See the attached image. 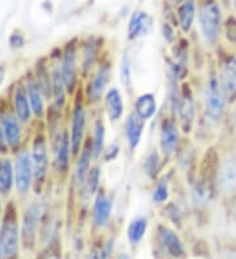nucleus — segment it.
I'll list each match as a JSON object with an SVG mask.
<instances>
[{
  "label": "nucleus",
  "instance_id": "obj_24",
  "mask_svg": "<svg viewBox=\"0 0 236 259\" xmlns=\"http://www.w3.org/2000/svg\"><path fill=\"white\" fill-rule=\"evenodd\" d=\"M157 109L155 96L151 93H145L139 96L136 101V113L138 114L142 119H150L155 115Z\"/></svg>",
  "mask_w": 236,
  "mask_h": 259
},
{
  "label": "nucleus",
  "instance_id": "obj_38",
  "mask_svg": "<svg viewBox=\"0 0 236 259\" xmlns=\"http://www.w3.org/2000/svg\"><path fill=\"white\" fill-rule=\"evenodd\" d=\"M38 259H60V256L58 255V254L55 253V251L50 250V247H49V249H47L46 251H45V253L42 254V255L40 256V258H38Z\"/></svg>",
  "mask_w": 236,
  "mask_h": 259
},
{
  "label": "nucleus",
  "instance_id": "obj_6",
  "mask_svg": "<svg viewBox=\"0 0 236 259\" xmlns=\"http://www.w3.org/2000/svg\"><path fill=\"white\" fill-rule=\"evenodd\" d=\"M0 123L3 127L6 142L8 144L11 153H17L22 146L24 140V126L21 120L17 118L15 111L12 110L10 105H0Z\"/></svg>",
  "mask_w": 236,
  "mask_h": 259
},
{
  "label": "nucleus",
  "instance_id": "obj_43",
  "mask_svg": "<svg viewBox=\"0 0 236 259\" xmlns=\"http://www.w3.org/2000/svg\"><path fill=\"white\" fill-rule=\"evenodd\" d=\"M235 122H236V111H235Z\"/></svg>",
  "mask_w": 236,
  "mask_h": 259
},
{
  "label": "nucleus",
  "instance_id": "obj_7",
  "mask_svg": "<svg viewBox=\"0 0 236 259\" xmlns=\"http://www.w3.org/2000/svg\"><path fill=\"white\" fill-rule=\"evenodd\" d=\"M226 104L227 97L220 79L215 75H210L208 82H206V89H205L206 111L211 118L219 119L226 110Z\"/></svg>",
  "mask_w": 236,
  "mask_h": 259
},
{
  "label": "nucleus",
  "instance_id": "obj_22",
  "mask_svg": "<svg viewBox=\"0 0 236 259\" xmlns=\"http://www.w3.org/2000/svg\"><path fill=\"white\" fill-rule=\"evenodd\" d=\"M33 76H35L36 81H37L38 87L45 95L46 100H50L53 89H51V72L50 67L47 66V63L44 59L38 60V63L36 64V68L33 71Z\"/></svg>",
  "mask_w": 236,
  "mask_h": 259
},
{
  "label": "nucleus",
  "instance_id": "obj_33",
  "mask_svg": "<svg viewBox=\"0 0 236 259\" xmlns=\"http://www.w3.org/2000/svg\"><path fill=\"white\" fill-rule=\"evenodd\" d=\"M146 173L150 176L151 178H154L156 176L157 170H159V156H157L156 152H152L148 155V157L146 158Z\"/></svg>",
  "mask_w": 236,
  "mask_h": 259
},
{
  "label": "nucleus",
  "instance_id": "obj_4",
  "mask_svg": "<svg viewBox=\"0 0 236 259\" xmlns=\"http://www.w3.org/2000/svg\"><path fill=\"white\" fill-rule=\"evenodd\" d=\"M15 164V191L19 196H28L35 190V171L29 147H24L13 157Z\"/></svg>",
  "mask_w": 236,
  "mask_h": 259
},
{
  "label": "nucleus",
  "instance_id": "obj_37",
  "mask_svg": "<svg viewBox=\"0 0 236 259\" xmlns=\"http://www.w3.org/2000/svg\"><path fill=\"white\" fill-rule=\"evenodd\" d=\"M10 44L12 48H21L22 44H24V39H22V37L20 34H12L10 38Z\"/></svg>",
  "mask_w": 236,
  "mask_h": 259
},
{
  "label": "nucleus",
  "instance_id": "obj_15",
  "mask_svg": "<svg viewBox=\"0 0 236 259\" xmlns=\"http://www.w3.org/2000/svg\"><path fill=\"white\" fill-rule=\"evenodd\" d=\"M179 143V128L172 119L164 120L160 131V149L164 156H171Z\"/></svg>",
  "mask_w": 236,
  "mask_h": 259
},
{
  "label": "nucleus",
  "instance_id": "obj_20",
  "mask_svg": "<svg viewBox=\"0 0 236 259\" xmlns=\"http://www.w3.org/2000/svg\"><path fill=\"white\" fill-rule=\"evenodd\" d=\"M220 82L224 89L226 97L233 101L236 98V57H232L227 60L226 66L222 72Z\"/></svg>",
  "mask_w": 236,
  "mask_h": 259
},
{
  "label": "nucleus",
  "instance_id": "obj_28",
  "mask_svg": "<svg viewBox=\"0 0 236 259\" xmlns=\"http://www.w3.org/2000/svg\"><path fill=\"white\" fill-rule=\"evenodd\" d=\"M104 143H105V126L103 120H97L94 123L93 130V139H92V152H93V157L97 158L98 156L103 155L104 152Z\"/></svg>",
  "mask_w": 236,
  "mask_h": 259
},
{
  "label": "nucleus",
  "instance_id": "obj_12",
  "mask_svg": "<svg viewBox=\"0 0 236 259\" xmlns=\"http://www.w3.org/2000/svg\"><path fill=\"white\" fill-rule=\"evenodd\" d=\"M24 84H25L26 93H28V98L29 102H30L33 115H35L36 119L44 120L47 114L46 97H45V95L42 93L41 89H40V87H38L33 73L30 72L26 76V79L24 80Z\"/></svg>",
  "mask_w": 236,
  "mask_h": 259
},
{
  "label": "nucleus",
  "instance_id": "obj_42",
  "mask_svg": "<svg viewBox=\"0 0 236 259\" xmlns=\"http://www.w3.org/2000/svg\"><path fill=\"white\" fill-rule=\"evenodd\" d=\"M233 3H235V7H236V0H233Z\"/></svg>",
  "mask_w": 236,
  "mask_h": 259
},
{
  "label": "nucleus",
  "instance_id": "obj_32",
  "mask_svg": "<svg viewBox=\"0 0 236 259\" xmlns=\"http://www.w3.org/2000/svg\"><path fill=\"white\" fill-rule=\"evenodd\" d=\"M192 196L194 204H204L209 200V189L202 184H195L192 190Z\"/></svg>",
  "mask_w": 236,
  "mask_h": 259
},
{
  "label": "nucleus",
  "instance_id": "obj_11",
  "mask_svg": "<svg viewBox=\"0 0 236 259\" xmlns=\"http://www.w3.org/2000/svg\"><path fill=\"white\" fill-rule=\"evenodd\" d=\"M59 67L67 93L74 92L78 81V57L74 46H67L62 58H59Z\"/></svg>",
  "mask_w": 236,
  "mask_h": 259
},
{
  "label": "nucleus",
  "instance_id": "obj_9",
  "mask_svg": "<svg viewBox=\"0 0 236 259\" xmlns=\"http://www.w3.org/2000/svg\"><path fill=\"white\" fill-rule=\"evenodd\" d=\"M85 127H87V114L82 104H78L71 114V127H70V140L73 155H79L84 140Z\"/></svg>",
  "mask_w": 236,
  "mask_h": 259
},
{
  "label": "nucleus",
  "instance_id": "obj_10",
  "mask_svg": "<svg viewBox=\"0 0 236 259\" xmlns=\"http://www.w3.org/2000/svg\"><path fill=\"white\" fill-rule=\"evenodd\" d=\"M11 108H12V110L15 111L17 118H19L24 124H29L31 122V119L35 118L33 111H31V106L30 102H29L28 93H26L24 80H20V81L16 82V85L15 88H13L12 92Z\"/></svg>",
  "mask_w": 236,
  "mask_h": 259
},
{
  "label": "nucleus",
  "instance_id": "obj_27",
  "mask_svg": "<svg viewBox=\"0 0 236 259\" xmlns=\"http://www.w3.org/2000/svg\"><path fill=\"white\" fill-rule=\"evenodd\" d=\"M194 12H195V7L193 0H186L185 3L180 7L179 21H180V26H181V29H183V32L188 33L189 30H190V28H192L193 21H194Z\"/></svg>",
  "mask_w": 236,
  "mask_h": 259
},
{
  "label": "nucleus",
  "instance_id": "obj_1",
  "mask_svg": "<svg viewBox=\"0 0 236 259\" xmlns=\"http://www.w3.org/2000/svg\"><path fill=\"white\" fill-rule=\"evenodd\" d=\"M21 246L19 213L13 202H10L0 223V259H19Z\"/></svg>",
  "mask_w": 236,
  "mask_h": 259
},
{
  "label": "nucleus",
  "instance_id": "obj_2",
  "mask_svg": "<svg viewBox=\"0 0 236 259\" xmlns=\"http://www.w3.org/2000/svg\"><path fill=\"white\" fill-rule=\"evenodd\" d=\"M47 212L46 202L42 199L28 203L20 216V231H21L22 247L25 250L35 249L40 238L44 218Z\"/></svg>",
  "mask_w": 236,
  "mask_h": 259
},
{
  "label": "nucleus",
  "instance_id": "obj_16",
  "mask_svg": "<svg viewBox=\"0 0 236 259\" xmlns=\"http://www.w3.org/2000/svg\"><path fill=\"white\" fill-rule=\"evenodd\" d=\"M113 209V199L112 196L107 195L104 193H100L93 203V209H92V219L93 223L97 227H103L108 223L112 215Z\"/></svg>",
  "mask_w": 236,
  "mask_h": 259
},
{
  "label": "nucleus",
  "instance_id": "obj_31",
  "mask_svg": "<svg viewBox=\"0 0 236 259\" xmlns=\"http://www.w3.org/2000/svg\"><path fill=\"white\" fill-rule=\"evenodd\" d=\"M120 76L122 85L126 89H130V87H131V62H130V58L127 55H123L122 59H121Z\"/></svg>",
  "mask_w": 236,
  "mask_h": 259
},
{
  "label": "nucleus",
  "instance_id": "obj_34",
  "mask_svg": "<svg viewBox=\"0 0 236 259\" xmlns=\"http://www.w3.org/2000/svg\"><path fill=\"white\" fill-rule=\"evenodd\" d=\"M168 195H170V189H168V185L165 182H160L157 185L156 189L154 190V194H152V200L155 203H163L168 199Z\"/></svg>",
  "mask_w": 236,
  "mask_h": 259
},
{
  "label": "nucleus",
  "instance_id": "obj_21",
  "mask_svg": "<svg viewBox=\"0 0 236 259\" xmlns=\"http://www.w3.org/2000/svg\"><path fill=\"white\" fill-rule=\"evenodd\" d=\"M151 30V19L145 12H136L129 24V39L147 35Z\"/></svg>",
  "mask_w": 236,
  "mask_h": 259
},
{
  "label": "nucleus",
  "instance_id": "obj_41",
  "mask_svg": "<svg viewBox=\"0 0 236 259\" xmlns=\"http://www.w3.org/2000/svg\"><path fill=\"white\" fill-rule=\"evenodd\" d=\"M118 259H130V256L127 255V254H121V255L118 256Z\"/></svg>",
  "mask_w": 236,
  "mask_h": 259
},
{
  "label": "nucleus",
  "instance_id": "obj_35",
  "mask_svg": "<svg viewBox=\"0 0 236 259\" xmlns=\"http://www.w3.org/2000/svg\"><path fill=\"white\" fill-rule=\"evenodd\" d=\"M118 152H120V147H118V144L117 143H114V144H110L109 147H108L107 151H104V157L107 161H112V160H114L116 158V156L118 155Z\"/></svg>",
  "mask_w": 236,
  "mask_h": 259
},
{
  "label": "nucleus",
  "instance_id": "obj_13",
  "mask_svg": "<svg viewBox=\"0 0 236 259\" xmlns=\"http://www.w3.org/2000/svg\"><path fill=\"white\" fill-rule=\"evenodd\" d=\"M15 190V164L10 155H0V195L10 198Z\"/></svg>",
  "mask_w": 236,
  "mask_h": 259
},
{
  "label": "nucleus",
  "instance_id": "obj_14",
  "mask_svg": "<svg viewBox=\"0 0 236 259\" xmlns=\"http://www.w3.org/2000/svg\"><path fill=\"white\" fill-rule=\"evenodd\" d=\"M146 126V120L142 119L137 113H131L125 122V136L131 151L137 148L141 143L143 130Z\"/></svg>",
  "mask_w": 236,
  "mask_h": 259
},
{
  "label": "nucleus",
  "instance_id": "obj_23",
  "mask_svg": "<svg viewBox=\"0 0 236 259\" xmlns=\"http://www.w3.org/2000/svg\"><path fill=\"white\" fill-rule=\"evenodd\" d=\"M122 96L117 88H110L105 96V109L112 120H118L123 114Z\"/></svg>",
  "mask_w": 236,
  "mask_h": 259
},
{
  "label": "nucleus",
  "instance_id": "obj_30",
  "mask_svg": "<svg viewBox=\"0 0 236 259\" xmlns=\"http://www.w3.org/2000/svg\"><path fill=\"white\" fill-rule=\"evenodd\" d=\"M177 113L183 120H186L188 123H192L193 117H194V105H193L190 97H179L177 101Z\"/></svg>",
  "mask_w": 236,
  "mask_h": 259
},
{
  "label": "nucleus",
  "instance_id": "obj_5",
  "mask_svg": "<svg viewBox=\"0 0 236 259\" xmlns=\"http://www.w3.org/2000/svg\"><path fill=\"white\" fill-rule=\"evenodd\" d=\"M51 151V167L57 174L67 173L70 166V158L73 156L70 133L66 128H59L57 133L49 136Z\"/></svg>",
  "mask_w": 236,
  "mask_h": 259
},
{
  "label": "nucleus",
  "instance_id": "obj_39",
  "mask_svg": "<svg viewBox=\"0 0 236 259\" xmlns=\"http://www.w3.org/2000/svg\"><path fill=\"white\" fill-rule=\"evenodd\" d=\"M4 211H6V207H4L3 204V196L0 195V223H2V220H3Z\"/></svg>",
  "mask_w": 236,
  "mask_h": 259
},
{
  "label": "nucleus",
  "instance_id": "obj_19",
  "mask_svg": "<svg viewBox=\"0 0 236 259\" xmlns=\"http://www.w3.org/2000/svg\"><path fill=\"white\" fill-rule=\"evenodd\" d=\"M160 243L163 245L164 250L173 258H180L184 255V245L176 233L168 228H160Z\"/></svg>",
  "mask_w": 236,
  "mask_h": 259
},
{
  "label": "nucleus",
  "instance_id": "obj_25",
  "mask_svg": "<svg viewBox=\"0 0 236 259\" xmlns=\"http://www.w3.org/2000/svg\"><path fill=\"white\" fill-rule=\"evenodd\" d=\"M219 185L223 191H230L236 186V162L227 161L219 174Z\"/></svg>",
  "mask_w": 236,
  "mask_h": 259
},
{
  "label": "nucleus",
  "instance_id": "obj_17",
  "mask_svg": "<svg viewBox=\"0 0 236 259\" xmlns=\"http://www.w3.org/2000/svg\"><path fill=\"white\" fill-rule=\"evenodd\" d=\"M92 157H93L92 146L85 147L79 156V160L75 165V171H74V182L78 189L82 190L85 185V181L88 178V174L91 171Z\"/></svg>",
  "mask_w": 236,
  "mask_h": 259
},
{
  "label": "nucleus",
  "instance_id": "obj_3",
  "mask_svg": "<svg viewBox=\"0 0 236 259\" xmlns=\"http://www.w3.org/2000/svg\"><path fill=\"white\" fill-rule=\"evenodd\" d=\"M30 155L35 171V191L40 194L42 187L46 184L49 171L51 166L50 143L44 131H37L30 143Z\"/></svg>",
  "mask_w": 236,
  "mask_h": 259
},
{
  "label": "nucleus",
  "instance_id": "obj_40",
  "mask_svg": "<svg viewBox=\"0 0 236 259\" xmlns=\"http://www.w3.org/2000/svg\"><path fill=\"white\" fill-rule=\"evenodd\" d=\"M4 77H6V68L3 66H0V85L3 84Z\"/></svg>",
  "mask_w": 236,
  "mask_h": 259
},
{
  "label": "nucleus",
  "instance_id": "obj_8",
  "mask_svg": "<svg viewBox=\"0 0 236 259\" xmlns=\"http://www.w3.org/2000/svg\"><path fill=\"white\" fill-rule=\"evenodd\" d=\"M199 25L206 41L213 42L217 39L220 29V10L215 2L202 4L199 10Z\"/></svg>",
  "mask_w": 236,
  "mask_h": 259
},
{
  "label": "nucleus",
  "instance_id": "obj_26",
  "mask_svg": "<svg viewBox=\"0 0 236 259\" xmlns=\"http://www.w3.org/2000/svg\"><path fill=\"white\" fill-rule=\"evenodd\" d=\"M147 219L143 216H138L130 223L129 228H127V237L132 245L141 242L142 238L145 237L146 232H147Z\"/></svg>",
  "mask_w": 236,
  "mask_h": 259
},
{
  "label": "nucleus",
  "instance_id": "obj_29",
  "mask_svg": "<svg viewBox=\"0 0 236 259\" xmlns=\"http://www.w3.org/2000/svg\"><path fill=\"white\" fill-rule=\"evenodd\" d=\"M98 185H100V167L94 166L89 171L88 178H87L85 185L83 186V194H84L85 199H89L93 194H96Z\"/></svg>",
  "mask_w": 236,
  "mask_h": 259
},
{
  "label": "nucleus",
  "instance_id": "obj_18",
  "mask_svg": "<svg viewBox=\"0 0 236 259\" xmlns=\"http://www.w3.org/2000/svg\"><path fill=\"white\" fill-rule=\"evenodd\" d=\"M109 77H110V71L109 67L103 66L100 67L94 75L92 76L91 81H89L88 89H87V92H88V97L91 101H98L103 96V93L105 92V89H107L108 82H109Z\"/></svg>",
  "mask_w": 236,
  "mask_h": 259
},
{
  "label": "nucleus",
  "instance_id": "obj_36",
  "mask_svg": "<svg viewBox=\"0 0 236 259\" xmlns=\"http://www.w3.org/2000/svg\"><path fill=\"white\" fill-rule=\"evenodd\" d=\"M10 148H8V144L6 142V136H4L3 127L0 123V155H10Z\"/></svg>",
  "mask_w": 236,
  "mask_h": 259
}]
</instances>
